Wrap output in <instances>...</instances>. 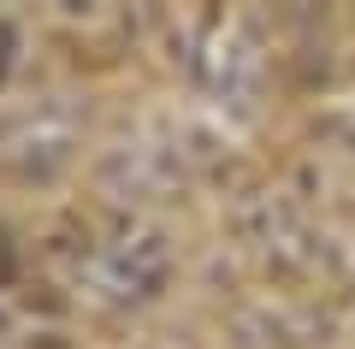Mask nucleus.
<instances>
[{"instance_id": "obj_1", "label": "nucleus", "mask_w": 355, "mask_h": 349, "mask_svg": "<svg viewBox=\"0 0 355 349\" xmlns=\"http://www.w3.org/2000/svg\"><path fill=\"white\" fill-rule=\"evenodd\" d=\"M71 6H83V0H71Z\"/></svg>"}]
</instances>
